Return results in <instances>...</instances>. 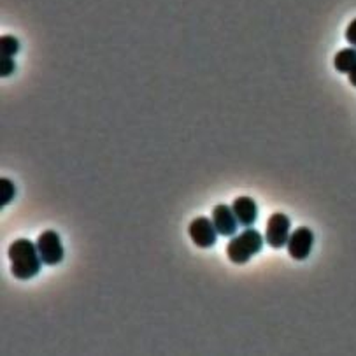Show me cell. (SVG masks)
Here are the masks:
<instances>
[{"label": "cell", "instance_id": "cell-1", "mask_svg": "<svg viewBox=\"0 0 356 356\" xmlns=\"http://www.w3.org/2000/svg\"><path fill=\"white\" fill-rule=\"evenodd\" d=\"M9 260H11V272L16 279H32L41 272V265L44 264L39 255L37 244L28 239H16L9 246Z\"/></svg>", "mask_w": 356, "mask_h": 356}, {"label": "cell", "instance_id": "cell-2", "mask_svg": "<svg viewBox=\"0 0 356 356\" xmlns=\"http://www.w3.org/2000/svg\"><path fill=\"white\" fill-rule=\"evenodd\" d=\"M262 248H264V235L248 226L242 234L232 237V241L226 246V256L234 264L242 265L251 260V256L258 255Z\"/></svg>", "mask_w": 356, "mask_h": 356}, {"label": "cell", "instance_id": "cell-3", "mask_svg": "<svg viewBox=\"0 0 356 356\" xmlns=\"http://www.w3.org/2000/svg\"><path fill=\"white\" fill-rule=\"evenodd\" d=\"M289 228H291V221L286 214L282 212H276L269 218L267 221V230H265V242L271 248L281 249L288 244L289 239Z\"/></svg>", "mask_w": 356, "mask_h": 356}, {"label": "cell", "instance_id": "cell-4", "mask_svg": "<svg viewBox=\"0 0 356 356\" xmlns=\"http://www.w3.org/2000/svg\"><path fill=\"white\" fill-rule=\"evenodd\" d=\"M37 249L46 265H56L63 260V246L60 235L53 230L42 232L37 237Z\"/></svg>", "mask_w": 356, "mask_h": 356}, {"label": "cell", "instance_id": "cell-5", "mask_svg": "<svg viewBox=\"0 0 356 356\" xmlns=\"http://www.w3.org/2000/svg\"><path fill=\"white\" fill-rule=\"evenodd\" d=\"M188 234L189 239H192V241L195 242V246H198V248H211V246H214L216 237H218V230H216L212 219L204 218V216L195 218L189 223Z\"/></svg>", "mask_w": 356, "mask_h": 356}, {"label": "cell", "instance_id": "cell-6", "mask_svg": "<svg viewBox=\"0 0 356 356\" xmlns=\"http://www.w3.org/2000/svg\"><path fill=\"white\" fill-rule=\"evenodd\" d=\"M312 244H314V234L307 226H300L288 239V253L295 260H305L311 255Z\"/></svg>", "mask_w": 356, "mask_h": 356}, {"label": "cell", "instance_id": "cell-7", "mask_svg": "<svg viewBox=\"0 0 356 356\" xmlns=\"http://www.w3.org/2000/svg\"><path fill=\"white\" fill-rule=\"evenodd\" d=\"M212 223H214L216 230L219 235H225V237H232L237 232V218H235V212L230 205L219 204L216 205L214 211H212Z\"/></svg>", "mask_w": 356, "mask_h": 356}, {"label": "cell", "instance_id": "cell-8", "mask_svg": "<svg viewBox=\"0 0 356 356\" xmlns=\"http://www.w3.org/2000/svg\"><path fill=\"white\" fill-rule=\"evenodd\" d=\"M232 209H234L239 225L246 226V228L255 225L256 218H258V207L251 197H237L232 204Z\"/></svg>", "mask_w": 356, "mask_h": 356}, {"label": "cell", "instance_id": "cell-9", "mask_svg": "<svg viewBox=\"0 0 356 356\" xmlns=\"http://www.w3.org/2000/svg\"><path fill=\"white\" fill-rule=\"evenodd\" d=\"M334 65L339 72L349 74V72L356 67V49H353V48L341 49V51L335 55Z\"/></svg>", "mask_w": 356, "mask_h": 356}, {"label": "cell", "instance_id": "cell-10", "mask_svg": "<svg viewBox=\"0 0 356 356\" xmlns=\"http://www.w3.org/2000/svg\"><path fill=\"white\" fill-rule=\"evenodd\" d=\"M16 186L11 179L2 178L0 179V205H8L15 198Z\"/></svg>", "mask_w": 356, "mask_h": 356}, {"label": "cell", "instance_id": "cell-11", "mask_svg": "<svg viewBox=\"0 0 356 356\" xmlns=\"http://www.w3.org/2000/svg\"><path fill=\"white\" fill-rule=\"evenodd\" d=\"M19 51V41L12 35H2L0 39V55L2 56H15Z\"/></svg>", "mask_w": 356, "mask_h": 356}, {"label": "cell", "instance_id": "cell-12", "mask_svg": "<svg viewBox=\"0 0 356 356\" xmlns=\"http://www.w3.org/2000/svg\"><path fill=\"white\" fill-rule=\"evenodd\" d=\"M15 60H12L11 56H2V58H0V76H2V78L11 76L12 72H15Z\"/></svg>", "mask_w": 356, "mask_h": 356}, {"label": "cell", "instance_id": "cell-13", "mask_svg": "<svg viewBox=\"0 0 356 356\" xmlns=\"http://www.w3.org/2000/svg\"><path fill=\"white\" fill-rule=\"evenodd\" d=\"M346 41L351 46H356V18L349 23L348 30H346Z\"/></svg>", "mask_w": 356, "mask_h": 356}, {"label": "cell", "instance_id": "cell-14", "mask_svg": "<svg viewBox=\"0 0 356 356\" xmlns=\"http://www.w3.org/2000/svg\"><path fill=\"white\" fill-rule=\"evenodd\" d=\"M349 81H351V85L356 88V67L349 72Z\"/></svg>", "mask_w": 356, "mask_h": 356}]
</instances>
